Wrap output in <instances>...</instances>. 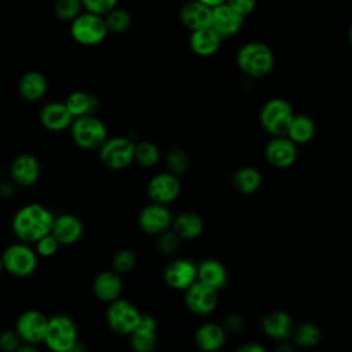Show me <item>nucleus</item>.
Returning <instances> with one entry per match:
<instances>
[{"mask_svg": "<svg viewBox=\"0 0 352 352\" xmlns=\"http://www.w3.org/2000/svg\"><path fill=\"white\" fill-rule=\"evenodd\" d=\"M133 161H136L139 165L144 168L154 166L160 161V150L151 142L135 143Z\"/></svg>", "mask_w": 352, "mask_h": 352, "instance_id": "72a5a7b5", "label": "nucleus"}, {"mask_svg": "<svg viewBox=\"0 0 352 352\" xmlns=\"http://www.w3.org/2000/svg\"><path fill=\"white\" fill-rule=\"evenodd\" d=\"M0 258L4 271L16 278H26L32 275L36 271L38 263V256L30 243L21 241L8 245L3 250Z\"/></svg>", "mask_w": 352, "mask_h": 352, "instance_id": "20e7f679", "label": "nucleus"}, {"mask_svg": "<svg viewBox=\"0 0 352 352\" xmlns=\"http://www.w3.org/2000/svg\"><path fill=\"white\" fill-rule=\"evenodd\" d=\"M290 337L293 338L294 345L301 348H312L320 341L322 331L315 323L304 322L293 329Z\"/></svg>", "mask_w": 352, "mask_h": 352, "instance_id": "2f4dec72", "label": "nucleus"}, {"mask_svg": "<svg viewBox=\"0 0 352 352\" xmlns=\"http://www.w3.org/2000/svg\"><path fill=\"white\" fill-rule=\"evenodd\" d=\"M69 129L74 144L84 150L99 148L107 139V128L95 114L73 118Z\"/></svg>", "mask_w": 352, "mask_h": 352, "instance_id": "39448f33", "label": "nucleus"}, {"mask_svg": "<svg viewBox=\"0 0 352 352\" xmlns=\"http://www.w3.org/2000/svg\"><path fill=\"white\" fill-rule=\"evenodd\" d=\"M226 330L221 324L208 322L199 326L194 334V341L202 352H216L226 342Z\"/></svg>", "mask_w": 352, "mask_h": 352, "instance_id": "b1692460", "label": "nucleus"}, {"mask_svg": "<svg viewBox=\"0 0 352 352\" xmlns=\"http://www.w3.org/2000/svg\"><path fill=\"white\" fill-rule=\"evenodd\" d=\"M109 304L106 311V322L109 327L117 334L129 336L138 324L142 312H139V309L128 300L117 298Z\"/></svg>", "mask_w": 352, "mask_h": 352, "instance_id": "1a4fd4ad", "label": "nucleus"}, {"mask_svg": "<svg viewBox=\"0 0 352 352\" xmlns=\"http://www.w3.org/2000/svg\"><path fill=\"white\" fill-rule=\"evenodd\" d=\"M41 173V165L33 154L22 153L14 157L10 164V180L19 187L33 186Z\"/></svg>", "mask_w": 352, "mask_h": 352, "instance_id": "4468645a", "label": "nucleus"}, {"mask_svg": "<svg viewBox=\"0 0 352 352\" xmlns=\"http://www.w3.org/2000/svg\"><path fill=\"white\" fill-rule=\"evenodd\" d=\"M84 227L81 220L72 213H62L54 217L51 234L56 238L59 245H73L82 235Z\"/></svg>", "mask_w": 352, "mask_h": 352, "instance_id": "6ab92c4d", "label": "nucleus"}, {"mask_svg": "<svg viewBox=\"0 0 352 352\" xmlns=\"http://www.w3.org/2000/svg\"><path fill=\"white\" fill-rule=\"evenodd\" d=\"M315 132L316 126L311 117L305 114H294L285 136H287L294 144H305L314 139Z\"/></svg>", "mask_w": 352, "mask_h": 352, "instance_id": "c756f323", "label": "nucleus"}, {"mask_svg": "<svg viewBox=\"0 0 352 352\" xmlns=\"http://www.w3.org/2000/svg\"><path fill=\"white\" fill-rule=\"evenodd\" d=\"M107 33L103 16L89 11L80 12L70 22V34L73 40L85 47L100 44Z\"/></svg>", "mask_w": 352, "mask_h": 352, "instance_id": "0eeeda50", "label": "nucleus"}, {"mask_svg": "<svg viewBox=\"0 0 352 352\" xmlns=\"http://www.w3.org/2000/svg\"><path fill=\"white\" fill-rule=\"evenodd\" d=\"M173 216L166 205L151 202L144 206L138 216V224L146 234L158 235L170 228Z\"/></svg>", "mask_w": 352, "mask_h": 352, "instance_id": "ddd939ff", "label": "nucleus"}, {"mask_svg": "<svg viewBox=\"0 0 352 352\" xmlns=\"http://www.w3.org/2000/svg\"><path fill=\"white\" fill-rule=\"evenodd\" d=\"M80 12H82L81 0H55L54 14L60 21H73Z\"/></svg>", "mask_w": 352, "mask_h": 352, "instance_id": "c9c22d12", "label": "nucleus"}, {"mask_svg": "<svg viewBox=\"0 0 352 352\" xmlns=\"http://www.w3.org/2000/svg\"><path fill=\"white\" fill-rule=\"evenodd\" d=\"M223 329L227 331H232V333H236L239 331L242 327H243V319L238 315V314H230L226 319H224V323L221 324Z\"/></svg>", "mask_w": 352, "mask_h": 352, "instance_id": "37998d69", "label": "nucleus"}, {"mask_svg": "<svg viewBox=\"0 0 352 352\" xmlns=\"http://www.w3.org/2000/svg\"><path fill=\"white\" fill-rule=\"evenodd\" d=\"M165 283L175 290H186L197 280V265L187 258H176L164 270Z\"/></svg>", "mask_w": 352, "mask_h": 352, "instance_id": "f3484780", "label": "nucleus"}, {"mask_svg": "<svg viewBox=\"0 0 352 352\" xmlns=\"http://www.w3.org/2000/svg\"><path fill=\"white\" fill-rule=\"evenodd\" d=\"M188 44L191 51L201 58H208L214 55L221 44L220 36L210 28H204L198 30H192L188 38Z\"/></svg>", "mask_w": 352, "mask_h": 352, "instance_id": "393cba45", "label": "nucleus"}, {"mask_svg": "<svg viewBox=\"0 0 352 352\" xmlns=\"http://www.w3.org/2000/svg\"><path fill=\"white\" fill-rule=\"evenodd\" d=\"M243 26V16L234 11L227 3L212 8L210 28L220 36V38H228L239 33Z\"/></svg>", "mask_w": 352, "mask_h": 352, "instance_id": "dca6fc26", "label": "nucleus"}, {"mask_svg": "<svg viewBox=\"0 0 352 352\" xmlns=\"http://www.w3.org/2000/svg\"><path fill=\"white\" fill-rule=\"evenodd\" d=\"M77 341V326L70 316L55 314L48 318L43 342L51 352H67Z\"/></svg>", "mask_w": 352, "mask_h": 352, "instance_id": "7ed1b4c3", "label": "nucleus"}, {"mask_svg": "<svg viewBox=\"0 0 352 352\" xmlns=\"http://www.w3.org/2000/svg\"><path fill=\"white\" fill-rule=\"evenodd\" d=\"M67 352H87V349H85V346L81 344V342H76Z\"/></svg>", "mask_w": 352, "mask_h": 352, "instance_id": "8fccbe9b", "label": "nucleus"}, {"mask_svg": "<svg viewBox=\"0 0 352 352\" xmlns=\"http://www.w3.org/2000/svg\"><path fill=\"white\" fill-rule=\"evenodd\" d=\"M15 352H40L38 348L34 344H28V342H22L19 345V348Z\"/></svg>", "mask_w": 352, "mask_h": 352, "instance_id": "de8ad7c7", "label": "nucleus"}, {"mask_svg": "<svg viewBox=\"0 0 352 352\" xmlns=\"http://www.w3.org/2000/svg\"><path fill=\"white\" fill-rule=\"evenodd\" d=\"M103 19H104L107 32L114 34H121L126 32L132 23L131 14L126 10L118 8V7H114L107 14H104Z\"/></svg>", "mask_w": 352, "mask_h": 352, "instance_id": "473e14b6", "label": "nucleus"}, {"mask_svg": "<svg viewBox=\"0 0 352 352\" xmlns=\"http://www.w3.org/2000/svg\"><path fill=\"white\" fill-rule=\"evenodd\" d=\"M4 271V268H3V263H1V258H0V275H1V272Z\"/></svg>", "mask_w": 352, "mask_h": 352, "instance_id": "3c124183", "label": "nucleus"}, {"mask_svg": "<svg viewBox=\"0 0 352 352\" xmlns=\"http://www.w3.org/2000/svg\"><path fill=\"white\" fill-rule=\"evenodd\" d=\"M54 217V213L44 205L26 204L12 216L11 230L18 241L34 243L38 238L51 232Z\"/></svg>", "mask_w": 352, "mask_h": 352, "instance_id": "f257e3e1", "label": "nucleus"}, {"mask_svg": "<svg viewBox=\"0 0 352 352\" xmlns=\"http://www.w3.org/2000/svg\"><path fill=\"white\" fill-rule=\"evenodd\" d=\"M65 104L72 117L76 118L95 114L99 109V99L94 94L85 91H74L66 98Z\"/></svg>", "mask_w": 352, "mask_h": 352, "instance_id": "c85d7f7f", "label": "nucleus"}, {"mask_svg": "<svg viewBox=\"0 0 352 352\" xmlns=\"http://www.w3.org/2000/svg\"><path fill=\"white\" fill-rule=\"evenodd\" d=\"M21 344H22V341L14 329L3 330L0 333V351L1 352H15Z\"/></svg>", "mask_w": 352, "mask_h": 352, "instance_id": "a19ab883", "label": "nucleus"}, {"mask_svg": "<svg viewBox=\"0 0 352 352\" xmlns=\"http://www.w3.org/2000/svg\"><path fill=\"white\" fill-rule=\"evenodd\" d=\"M122 290V279L114 270L103 271L98 274L92 283V292L95 297L104 302H111L117 300Z\"/></svg>", "mask_w": 352, "mask_h": 352, "instance_id": "5701e85b", "label": "nucleus"}, {"mask_svg": "<svg viewBox=\"0 0 352 352\" xmlns=\"http://www.w3.org/2000/svg\"><path fill=\"white\" fill-rule=\"evenodd\" d=\"M276 352H296V346H294L293 342H289L287 340H283V341H279Z\"/></svg>", "mask_w": 352, "mask_h": 352, "instance_id": "49530a36", "label": "nucleus"}, {"mask_svg": "<svg viewBox=\"0 0 352 352\" xmlns=\"http://www.w3.org/2000/svg\"><path fill=\"white\" fill-rule=\"evenodd\" d=\"M235 352H268L260 342H245L235 349Z\"/></svg>", "mask_w": 352, "mask_h": 352, "instance_id": "c03bdc74", "label": "nucleus"}, {"mask_svg": "<svg viewBox=\"0 0 352 352\" xmlns=\"http://www.w3.org/2000/svg\"><path fill=\"white\" fill-rule=\"evenodd\" d=\"M219 301V290L198 279L184 290V302L195 315H208L214 311Z\"/></svg>", "mask_w": 352, "mask_h": 352, "instance_id": "9b49d317", "label": "nucleus"}, {"mask_svg": "<svg viewBox=\"0 0 352 352\" xmlns=\"http://www.w3.org/2000/svg\"><path fill=\"white\" fill-rule=\"evenodd\" d=\"M198 1H201V3L206 4V6H208V7H210V8H213V7H216V6H220V4L226 3V0H198Z\"/></svg>", "mask_w": 352, "mask_h": 352, "instance_id": "09e8293b", "label": "nucleus"}, {"mask_svg": "<svg viewBox=\"0 0 352 352\" xmlns=\"http://www.w3.org/2000/svg\"><path fill=\"white\" fill-rule=\"evenodd\" d=\"M47 322L48 318L43 312L37 309H26L16 318L14 330L22 342L37 345L44 340Z\"/></svg>", "mask_w": 352, "mask_h": 352, "instance_id": "9d476101", "label": "nucleus"}, {"mask_svg": "<svg viewBox=\"0 0 352 352\" xmlns=\"http://www.w3.org/2000/svg\"><path fill=\"white\" fill-rule=\"evenodd\" d=\"M135 143L126 136L107 138L99 150L100 162L113 170H121L128 168L133 161Z\"/></svg>", "mask_w": 352, "mask_h": 352, "instance_id": "6e6552de", "label": "nucleus"}, {"mask_svg": "<svg viewBox=\"0 0 352 352\" xmlns=\"http://www.w3.org/2000/svg\"><path fill=\"white\" fill-rule=\"evenodd\" d=\"M135 352H153L157 345V324L150 314H140L139 322L129 334Z\"/></svg>", "mask_w": 352, "mask_h": 352, "instance_id": "a211bd4d", "label": "nucleus"}, {"mask_svg": "<svg viewBox=\"0 0 352 352\" xmlns=\"http://www.w3.org/2000/svg\"><path fill=\"white\" fill-rule=\"evenodd\" d=\"M38 120L45 129L51 132H60L70 126L73 117L65 102H50L41 107Z\"/></svg>", "mask_w": 352, "mask_h": 352, "instance_id": "aec40b11", "label": "nucleus"}, {"mask_svg": "<svg viewBox=\"0 0 352 352\" xmlns=\"http://www.w3.org/2000/svg\"><path fill=\"white\" fill-rule=\"evenodd\" d=\"M294 116L290 103L282 98L268 99L260 109L258 121L271 136H285Z\"/></svg>", "mask_w": 352, "mask_h": 352, "instance_id": "423d86ee", "label": "nucleus"}, {"mask_svg": "<svg viewBox=\"0 0 352 352\" xmlns=\"http://www.w3.org/2000/svg\"><path fill=\"white\" fill-rule=\"evenodd\" d=\"M166 166H168V172L176 175V176H180L183 173L187 172L188 169V165H190V158H188V154L180 148V147H175V148H170L166 154Z\"/></svg>", "mask_w": 352, "mask_h": 352, "instance_id": "f704fd0d", "label": "nucleus"}, {"mask_svg": "<svg viewBox=\"0 0 352 352\" xmlns=\"http://www.w3.org/2000/svg\"><path fill=\"white\" fill-rule=\"evenodd\" d=\"M238 69L250 77L267 76L275 65L272 50L261 41H249L243 44L236 52Z\"/></svg>", "mask_w": 352, "mask_h": 352, "instance_id": "f03ea898", "label": "nucleus"}, {"mask_svg": "<svg viewBox=\"0 0 352 352\" xmlns=\"http://www.w3.org/2000/svg\"><path fill=\"white\" fill-rule=\"evenodd\" d=\"M297 144H294L287 136H272L264 148L267 162L278 169L292 166L297 160Z\"/></svg>", "mask_w": 352, "mask_h": 352, "instance_id": "2eb2a0df", "label": "nucleus"}, {"mask_svg": "<svg viewBox=\"0 0 352 352\" xmlns=\"http://www.w3.org/2000/svg\"><path fill=\"white\" fill-rule=\"evenodd\" d=\"M59 246L60 245L56 241V238L51 232H48L34 242L33 249L38 257H51L58 252Z\"/></svg>", "mask_w": 352, "mask_h": 352, "instance_id": "4c0bfd02", "label": "nucleus"}, {"mask_svg": "<svg viewBox=\"0 0 352 352\" xmlns=\"http://www.w3.org/2000/svg\"><path fill=\"white\" fill-rule=\"evenodd\" d=\"M118 0H81L82 8L85 11L98 14V15H104L114 7H117Z\"/></svg>", "mask_w": 352, "mask_h": 352, "instance_id": "ea45409f", "label": "nucleus"}, {"mask_svg": "<svg viewBox=\"0 0 352 352\" xmlns=\"http://www.w3.org/2000/svg\"><path fill=\"white\" fill-rule=\"evenodd\" d=\"M180 191L179 176L170 172L157 173L147 183V195L155 204L168 205L180 195Z\"/></svg>", "mask_w": 352, "mask_h": 352, "instance_id": "f8f14e48", "label": "nucleus"}, {"mask_svg": "<svg viewBox=\"0 0 352 352\" xmlns=\"http://www.w3.org/2000/svg\"><path fill=\"white\" fill-rule=\"evenodd\" d=\"M179 236L169 228L161 234H158V238H157V246H158V250L165 253V254H172L177 250L179 248Z\"/></svg>", "mask_w": 352, "mask_h": 352, "instance_id": "58836bf2", "label": "nucleus"}, {"mask_svg": "<svg viewBox=\"0 0 352 352\" xmlns=\"http://www.w3.org/2000/svg\"><path fill=\"white\" fill-rule=\"evenodd\" d=\"M226 3L243 18L252 14L256 7V0H226Z\"/></svg>", "mask_w": 352, "mask_h": 352, "instance_id": "79ce46f5", "label": "nucleus"}, {"mask_svg": "<svg viewBox=\"0 0 352 352\" xmlns=\"http://www.w3.org/2000/svg\"><path fill=\"white\" fill-rule=\"evenodd\" d=\"M179 19L190 32L210 26L212 8L198 0L184 3L179 11Z\"/></svg>", "mask_w": 352, "mask_h": 352, "instance_id": "412c9836", "label": "nucleus"}, {"mask_svg": "<svg viewBox=\"0 0 352 352\" xmlns=\"http://www.w3.org/2000/svg\"><path fill=\"white\" fill-rule=\"evenodd\" d=\"M197 279L216 290H220L228 282V272L224 264L219 260L206 258L197 265Z\"/></svg>", "mask_w": 352, "mask_h": 352, "instance_id": "bb28decb", "label": "nucleus"}, {"mask_svg": "<svg viewBox=\"0 0 352 352\" xmlns=\"http://www.w3.org/2000/svg\"><path fill=\"white\" fill-rule=\"evenodd\" d=\"M48 89V81L40 72L30 70L21 76L18 81V94L28 102H37L43 99Z\"/></svg>", "mask_w": 352, "mask_h": 352, "instance_id": "a878e982", "label": "nucleus"}, {"mask_svg": "<svg viewBox=\"0 0 352 352\" xmlns=\"http://www.w3.org/2000/svg\"><path fill=\"white\" fill-rule=\"evenodd\" d=\"M231 183L238 192L250 195L260 188L261 173L253 166H242L234 172Z\"/></svg>", "mask_w": 352, "mask_h": 352, "instance_id": "7c9ffc66", "label": "nucleus"}, {"mask_svg": "<svg viewBox=\"0 0 352 352\" xmlns=\"http://www.w3.org/2000/svg\"><path fill=\"white\" fill-rule=\"evenodd\" d=\"M170 230L179 236V239H195L204 230V221L195 212H182L173 217Z\"/></svg>", "mask_w": 352, "mask_h": 352, "instance_id": "cd10ccee", "label": "nucleus"}, {"mask_svg": "<svg viewBox=\"0 0 352 352\" xmlns=\"http://www.w3.org/2000/svg\"><path fill=\"white\" fill-rule=\"evenodd\" d=\"M14 186L11 180H3L0 183V198H10L14 194Z\"/></svg>", "mask_w": 352, "mask_h": 352, "instance_id": "a18cd8bd", "label": "nucleus"}, {"mask_svg": "<svg viewBox=\"0 0 352 352\" xmlns=\"http://www.w3.org/2000/svg\"><path fill=\"white\" fill-rule=\"evenodd\" d=\"M135 264H136L135 253L131 250H126V249L117 252L113 257V270L116 272H118L120 275L132 271Z\"/></svg>", "mask_w": 352, "mask_h": 352, "instance_id": "e433bc0d", "label": "nucleus"}, {"mask_svg": "<svg viewBox=\"0 0 352 352\" xmlns=\"http://www.w3.org/2000/svg\"><path fill=\"white\" fill-rule=\"evenodd\" d=\"M263 331L272 340L283 341L292 336L294 329L293 319L290 315L280 309L270 311L261 320Z\"/></svg>", "mask_w": 352, "mask_h": 352, "instance_id": "4be33fe9", "label": "nucleus"}]
</instances>
